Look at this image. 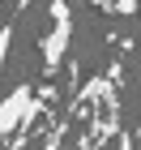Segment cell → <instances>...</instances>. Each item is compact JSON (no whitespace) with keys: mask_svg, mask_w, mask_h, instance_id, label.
Segmentation results:
<instances>
[{"mask_svg":"<svg viewBox=\"0 0 141 150\" xmlns=\"http://www.w3.org/2000/svg\"><path fill=\"white\" fill-rule=\"evenodd\" d=\"M39 107H43V94H34L30 86H17L13 94H4V103H0V137H9L13 129H30Z\"/></svg>","mask_w":141,"mask_h":150,"instance_id":"1","label":"cell"},{"mask_svg":"<svg viewBox=\"0 0 141 150\" xmlns=\"http://www.w3.org/2000/svg\"><path fill=\"white\" fill-rule=\"evenodd\" d=\"M9 43H13V26H0V73H4V56H9Z\"/></svg>","mask_w":141,"mask_h":150,"instance_id":"3","label":"cell"},{"mask_svg":"<svg viewBox=\"0 0 141 150\" xmlns=\"http://www.w3.org/2000/svg\"><path fill=\"white\" fill-rule=\"evenodd\" d=\"M51 35L43 39V69L56 73L60 60H64V52H69V39H73V9L69 0H51Z\"/></svg>","mask_w":141,"mask_h":150,"instance_id":"2","label":"cell"},{"mask_svg":"<svg viewBox=\"0 0 141 150\" xmlns=\"http://www.w3.org/2000/svg\"><path fill=\"white\" fill-rule=\"evenodd\" d=\"M111 9L124 13V17H133V9H137V0H111Z\"/></svg>","mask_w":141,"mask_h":150,"instance_id":"4","label":"cell"},{"mask_svg":"<svg viewBox=\"0 0 141 150\" xmlns=\"http://www.w3.org/2000/svg\"><path fill=\"white\" fill-rule=\"evenodd\" d=\"M94 4H111V0H94Z\"/></svg>","mask_w":141,"mask_h":150,"instance_id":"5","label":"cell"}]
</instances>
